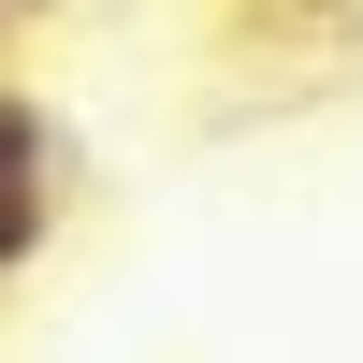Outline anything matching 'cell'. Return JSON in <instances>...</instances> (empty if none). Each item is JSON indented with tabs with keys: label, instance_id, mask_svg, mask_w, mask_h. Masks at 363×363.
Listing matches in <instances>:
<instances>
[{
	"label": "cell",
	"instance_id": "6da1fadb",
	"mask_svg": "<svg viewBox=\"0 0 363 363\" xmlns=\"http://www.w3.org/2000/svg\"><path fill=\"white\" fill-rule=\"evenodd\" d=\"M44 233H58V116L0 73V291L44 262Z\"/></svg>",
	"mask_w": 363,
	"mask_h": 363
},
{
	"label": "cell",
	"instance_id": "7a4b0ae2",
	"mask_svg": "<svg viewBox=\"0 0 363 363\" xmlns=\"http://www.w3.org/2000/svg\"><path fill=\"white\" fill-rule=\"evenodd\" d=\"M0 15H73V0H0Z\"/></svg>",
	"mask_w": 363,
	"mask_h": 363
},
{
	"label": "cell",
	"instance_id": "3957f363",
	"mask_svg": "<svg viewBox=\"0 0 363 363\" xmlns=\"http://www.w3.org/2000/svg\"><path fill=\"white\" fill-rule=\"evenodd\" d=\"M291 15H349V0H291Z\"/></svg>",
	"mask_w": 363,
	"mask_h": 363
},
{
	"label": "cell",
	"instance_id": "277c9868",
	"mask_svg": "<svg viewBox=\"0 0 363 363\" xmlns=\"http://www.w3.org/2000/svg\"><path fill=\"white\" fill-rule=\"evenodd\" d=\"M0 44H15V15H0Z\"/></svg>",
	"mask_w": 363,
	"mask_h": 363
}]
</instances>
